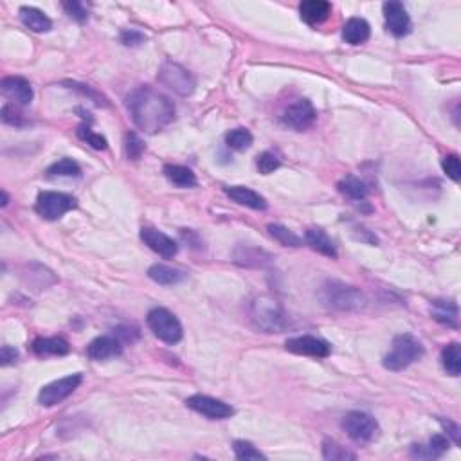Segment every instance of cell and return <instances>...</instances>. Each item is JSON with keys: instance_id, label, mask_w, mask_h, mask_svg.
<instances>
[{"instance_id": "6da1fadb", "label": "cell", "mask_w": 461, "mask_h": 461, "mask_svg": "<svg viewBox=\"0 0 461 461\" xmlns=\"http://www.w3.org/2000/svg\"><path fill=\"white\" fill-rule=\"evenodd\" d=\"M126 108L134 123L146 134L164 130L175 119V105L152 86H139L126 96Z\"/></svg>"}, {"instance_id": "7a4b0ae2", "label": "cell", "mask_w": 461, "mask_h": 461, "mask_svg": "<svg viewBox=\"0 0 461 461\" xmlns=\"http://www.w3.org/2000/svg\"><path fill=\"white\" fill-rule=\"evenodd\" d=\"M249 319L265 334H280L288 326V317L278 299L267 294H259L249 303Z\"/></svg>"}, {"instance_id": "3957f363", "label": "cell", "mask_w": 461, "mask_h": 461, "mask_svg": "<svg viewBox=\"0 0 461 461\" xmlns=\"http://www.w3.org/2000/svg\"><path fill=\"white\" fill-rule=\"evenodd\" d=\"M319 299L330 310L337 312H358L366 306V296L361 288L346 285L337 280H328L319 288Z\"/></svg>"}, {"instance_id": "277c9868", "label": "cell", "mask_w": 461, "mask_h": 461, "mask_svg": "<svg viewBox=\"0 0 461 461\" xmlns=\"http://www.w3.org/2000/svg\"><path fill=\"white\" fill-rule=\"evenodd\" d=\"M424 355V346L409 334H400L393 339L391 350L384 357V368L389 371H402Z\"/></svg>"}, {"instance_id": "5b68a950", "label": "cell", "mask_w": 461, "mask_h": 461, "mask_svg": "<svg viewBox=\"0 0 461 461\" xmlns=\"http://www.w3.org/2000/svg\"><path fill=\"white\" fill-rule=\"evenodd\" d=\"M146 323H148L153 335L161 339L162 342H166V344H177L182 339L181 321L169 310L161 309V306L150 310Z\"/></svg>"}, {"instance_id": "8992f818", "label": "cell", "mask_w": 461, "mask_h": 461, "mask_svg": "<svg viewBox=\"0 0 461 461\" xmlns=\"http://www.w3.org/2000/svg\"><path fill=\"white\" fill-rule=\"evenodd\" d=\"M78 200L72 195L58 193V191H41L37 198V213L46 220H58L69 211L76 209Z\"/></svg>"}, {"instance_id": "52a82bcc", "label": "cell", "mask_w": 461, "mask_h": 461, "mask_svg": "<svg viewBox=\"0 0 461 461\" xmlns=\"http://www.w3.org/2000/svg\"><path fill=\"white\" fill-rule=\"evenodd\" d=\"M157 78H159L162 85L168 86L169 91H173L178 96L193 94L195 86H197V79H195V76L191 74L190 70L173 62L162 63Z\"/></svg>"}, {"instance_id": "ba28073f", "label": "cell", "mask_w": 461, "mask_h": 461, "mask_svg": "<svg viewBox=\"0 0 461 461\" xmlns=\"http://www.w3.org/2000/svg\"><path fill=\"white\" fill-rule=\"evenodd\" d=\"M342 429L357 443H368L379 432V424L373 416L363 411H351L342 418Z\"/></svg>"}, {"instance_id": "9c48e42d", "label": "cell", "mask_w": 461, "mask_h": 461, "mask_svg": "<svg viewBox=\"0 0 461 461\" xmlns=\"http://www.w3.org/2000/svg\"><path fill=\"white\" fill-rule=\"evenodd\" d=\"M82 382H83L82 373L69 375L65 379L54 380V382L41 387L40 393H38V402H40L44 408H53V405H58L60 402L69 398V396L78 389Z\"/></svg>"}, {"instance_id": "30bf717a", "label": "cell", "mask_w": 461, "mask_h": 461, "mask_svg": "<svg viewBox=\"0 0 461 461\" xmlns=\"http://www.w3.org/2000/svg\"><path fill=\"white\" fill-rule=\"evenodd\" d=\"M317 119V112L309 99H296L294 103L285 108L281 115V123L290 130L303 132L306 128L312 126Z\"/></svg>"}, {"instance_id": "8fae6325", "label": "cell", "mask_w": 461, "mask_h": 461, "mask_svg": "<svg viewBox=\"0 0 461 461\" xmlns=\"http://www.w3.org/2000/svg\"><path fill=\"white\" fill-rule=\"evenodd\" d=\"M186 405L193 411L200 413L202 416H206L209 420H226L235 415V409L230 408L229 403L222 402L219 398L207 395H193L186 400Z\"/></svg>"}, {"instance_id": "7c38bea8", "label": "cell", "mask_w": 461, "mask_h": 461, "mask_svg": "<svg viewBox=\"0 0 461 461\" xmlns=\"http://www.w3.org/2000/svg\"><path fill=\"white\" fill-rule=\"evenodd\" d=\"M285 348L288 351L297 355H306V357H316V358H325L328 357L332 348L326 341L323 339L312 337V335H299V337L288 339L285 342Z\"/></svg>"}, {"instance_id": "4fadbf2b", "label": "cell", "mask_w": 461, "mask_h": 461, "mask_svg": "<svg viewBox=\"0 0 461 461\" xmlns=\"http://www.w3.org/2000/svg\"><path fill=\"white\" fill-rule=\"evenodd\" d=\"M141 240L144 242V245H148L153 252H157V254L166 259L177 256L178 252V245L175 240L169 238L168 235H164L161 230L152 229V227H143L141 229Z\"/></svg>"}, {"instance_id": "5bb4252c", "label": "cell", "mask_w": 461, "mask_h": 461, "mask_svg": "<svg viewBox=\"0 0 461 461\" xmlns=\"http://www.w3.org/2000/svg\"><path fill=\"white\" fill-rule=\"evenodd\" d=\"M382 9L389 33L398 38L405 37L411 29V18H409L408 9L403 8L402 2H386Z\"/></svg>"}, {"instance_id": "9a60e30c", "label": "cell", "mask_w": 461, "mask_h": 461, "mask_svg": "<svg viewBox=\"0 0 461 461\" xmlns=\"http://www.w3.org/2000/svg\"><path fill=\"white\" fill-rule=\"evenodd\" d=\"M121 351H123V341L119 337H112V335L94 339L86 348V355L92 361H107V358L121 355Z\"/></svg>"}, {"instance_id": "2e32d148", "label": "cell", "mask_w": 461, "mask_h": 461, "mask_svg": "<svg viewBox=\"0 0 461 461\" xmlns=\"http://www.w3.org/2000/svg\"><path fill=\"white\" fill-rule=\"evenodd\" d=\"M2 92L17 105H29L33 101V86L20 76H9L2 79Z\"/></svg>"}, {"instance_id": "e0dca14e", "label": "cell", "mask_w": 461, "mask_h": 461, "mask_svg": "<svg viewBox=\"0 0 461 461\" xmlns=\"http://www.w3.org/2000/svg\"><path fill=\"white\" fill-rule=\"evenodd\" d=\"M226 195L230 200H235L236 204H240V206L251 207V209L256 211L267 209V200L259 193H256L254 190H251V188H245V186H230V188H226Z\"/></svg>"}, {"instance_id": "ac0fdd59", "label": "cell", "mask_w": 461, "mask_h": 461, "mask_svg": "<svg viewBox=\"0 0 461 461\" xmlns=\"http://www.w3.org/2000/svg\"><path fill=\"white\" fill-rule=\"evenodd\" d=\"M332 13V4L326 0H305L299 4L301 20L310 25H317L325 22Z\"/></svg>"}, {"instance_id": "d6986e66", "label": "cell", "mask_w": 461, "mask_h": 461, "mask_svg": "<svg viewBox=\"0 0 461 461\" xmlns=\"http://www.w3.org/2000/svg\"><path fill=\"white\" fill-rule=\"evenodd\" d=\"M371 33V27L364 18H350L342 27V38L346 44L350 46H361L364 41H368Z\"/></svg>"}, {"instance_id": "ffe728a7", "label": "cell", "mask_w": 461, "mask_h": 461, "mask_svg": "<svg viewBox=\"0 0 461 461\" xmlns=\"http://www.w3.org/2000/svg\"><path fill=\"white\" fill-rule=\"evenodd\" d=\"M447 449H449V438L436 434L429 440L427 445H413L411 456L420 457V460H434V457H440Z\"/></svg>"}, {"instance_id": "44dd1931", "label": "cell", "mask_w": 461, "mask_h": 461, "mask_svg": "<svg viewBox=\"0 0 461 461\" xmlns=\"http://www.w3.org/2000/svg\"><path fill=\"white\" fill-rule=\"evenodd\" d=\"M20 20L25 27L34 33H47L53 27V22L49 20L46 13L37 8H29V6H24L20 9Z\"/></svg>"}, {"instance_id": "7402d4cb", "label": "cell", "mask_w": 461, "mask_h": 461, "mask_svg": "<svg viewBox=\"0 0 461 461\" xmlns=\"http://www.w3.org/2000/svg\"><path fill=\"white\" fill-rule=\"evenodd\" d=\"M33 351L40 357H47V355H67L70 351L69 342L63 337H38L33 342Z\"/></svg>"}, {"instance_id": "603a6c76", "label": "cell", "mask_w": 461, "mask_h": 461, "mask_svg": "<svg viewBox=\"0 0 461 461\" xmlns=\"http://www.w3.org/2000/svg\"><path fill=\"white\" fill-rule=\"evenodd\" d=\"M431 313L438 323H441V325L450 326V328H456L457 326V306L454 301H447V299L432 301Z\"/></svg>"}, {"instance_id": "cb8c5ba5", "label": "cell", "mask_w": 461, "mask_h": 461, "mask_svg": "<svg viewBox=\"0 0 461 461\" xmlns=\"http://www.w3.org/2000/svg\"><path fill=\"white\" fill-rule=\"evenodd\" d=\"M305 240L306 243H309L310 247L313 249V251H317L319 254L323 256H328V258L335 259L337 258V249H335L334 242L326 236L325 230L321 229H309L306 230L305 235Z\"/></svg>"}, {"instance_id": "d4e9b609", "label": "cell", "mask_w": 461, "mask_h": 461, "mask_svg": "<svg viewBox=\"0 0 461 461\" xmlns=\"http://www.w3.org/2000/svg\"><path fill=\"white\" fill-rule=\"evenodd\" d=\"M148 278L159 285H177L184 280L186 272L178 271V268L169 267V265L157 264V265H152V267H150Z\"/></svg>"}, {"instance_id": "484cf974", "label": "cell", "mask_w": 461, "mask_h": 461, "mask_svg": "<svg viewBox=\"0 0 461 461\" xmlns=\"http://www.w3.org/2000/svg\"><path fill=\"white\" fill-rule=\"evenodd\" d=\"M164 175L171 184L177 188H193L197 186V177L190 168L178 164H166L164 166Z\"/></svg>"}, {"instance_id": "4316f807", "label": "cell", "mask_w": 461, "mask_h": 461, "mask_svg": "<svg viewBox=\"0 0 461 461\" xmlns=\"http://www.w3.org/2000/svg\"><path fill=\"white\" fill-rule=\"evenodd\" d=\"M339 191L351 200H364L368 197V186L355 175H348L339 182Z\"/></svg>"}, {"instance_id": "83f0119b", "label": "cell", "mask_w": 461, "mask_h": 461, "mask_svg": "<svg viewBox=\"0 0 461 461\" xmlns=\"http://www.w3.org/2000/svg\"><path fill=\"white\" fill-rule=\"evenodd\" d=\"M441 364L447 370V373L457 377L461 373V353H460V344L457 342H450L443 348L441 351Z\"/></svg>"}, {"instance_id": "f1b7e54d", "label": "cell", "mask_w": 461, "mask_h": 461, "mask_svg": "<svg viewBox=\"0 0 461 461\" xmlns=\"http://www.w3.org/2000/svg\"><path fill=\"white\" fill-rule=\"evenodd\" d=\"M267 230L272 238L278 240V242H280L281 245H285V247H301V245H303L299 236L294 235L292 230L280 226V223H271V226H267Z\"/></svg>"}, {"instance_id": "f546056e", "label": "cell", "mask_w": 461, "mask_h": 461, "mask_svg": "<svg viewBox=\"0 0 461 461\" xmlns=\"http://www.w3.org/2000/svg\"><path fill=\"white\" fill-rule=\"evenodd\" d=\"M226 144L230 150L243 152L252 144V134L249 132L247 128H235V130L226 134Z\"/></svg>"}, {"instance_id": "4dcf8cb0", "label": "cell", "mask_w": 461, "mask_h": 461, "mask_svg": "<svg viewBox=\"0 0 461 461\" xmlns=\"http://www.w3.org/2000/svg\"><path fill=\"white\" fill-rule=\"evenodd\" d=\"M47 173L54 175V177H79L82 175V168H79L78 162L65 157V159H60L53 166H49Z\"/></svg>"}, {"instance_id": "1f68e13d", "label": "cell", "mask_w": 461, "mask_h": 461, "mask_svg": "<svg viewBox=\"0 0 461 461\" xmlns=\"http://www.w3.org/2000/svg\"><path fill=\"white\" fill-rule=\"evenodd\" d=\"M323 457L330 461H344V460H355V454L342 447L341 443L334 440H325L323 441Z\"/></svg>"}, {"instance_id": "d6a6232c", "label": "cell", "mask_w": 461, "mask_h": 461, "mask_svg": "<svg viewBox=\"0 0 461 461\" xmlns=\"http://www.w3.org/2000/svg\"><path fill=\"white\" fill-rule=\"evenodd\" d=\"M78 137L82 141H85L86 144H91L94 150H107V139H105L101 134H96L89 124H79Z\"/></svg>"}, {"instance_id": "836d02e7", "label": "cell", "mask_w": 461, "mask_h": 461, "mask_svg": "<svg viewBox=\"0 0 461 461\" xmlns=\"http://www.w3.org/2000/svg\"><path fill=\"white\" fill-rule=\"evenodd\" d=\"M233 449H235V456L238 457V460H267V456H265L264 453H259L251 441H245V440L235 441Z\"/></svg>"}, {"instance_id": "e575fe53", "label": "cell", "mask_w": 461, "mask_h": 461, "mask_svg": "<svg viewBox=\"0 0 461 461\" xmlns=\"http://www.w3.org/2000/svg\"><path fill=\"white\" fill-rule=\"evenodd\" d=\"M280 159H278L274 153L271 152H264L259 153L258 159H256V168H258L259 173H264V175H268V173L276 171L280 168Z\"/></svg>"}, {"instance_id": "d590c367", "label": "cell", "mask_w": 461, "mask_h": 461, "mask_svg": "<svg viewBox=\"0 0 461 461\" xmlns=\"http://www.w3.org/2000/svg\"><path fill=\"white\" fill-rule=\"evenodd\" d=\"M124 150H126V155L130 157V159H134V161H137V159L143 155L144 144L143 141L137 137V134L128 132L126 136H124Z\"/></svg>"}, {"instance_id": "8d00e7d4", "label": "cell", "mask_w": 461, "mask_h": 461, "mask_svg": "<svg viewBox=\"0 0 461 461\" xmlns=\"http://www.w3.org/2000/svg\"><path fill=\"white\" fill-rule=\"evenodd\" d=\"M63 9L67 11L70 18H74L76 22L83 24L89 18V8H86L83 2H78V0H72V2H63Z\"/></svg>"}, {"instance_id": "74e56055", "label": "cell", "mask_w": 461, "mask_h": 461, "mask_svg": "<svg viewBox=\"0 0 461 461\" xmlns=\"http://www.w3.org/2000/svg\"><path fill=\"white\" fill-rule=\"evenodd\" d=\"M441 168L443 171L447 173V177L453 178L454 182L460 181L461 177V166H460V157L450 153V155L443 157V161H441Z\"/></svg>"}, {"instance_id": "f35d334b", "label": "cell", "mask_w": 461, "mask_h": 461, "mask_svg": "<svg viewBox=\"0 0 461 461\" xmlns=\"http://www.w3.org/2000/svg\"><path fill=\"white\" fill-rule=\"evenodd\" d=\"M121 41H123L124 46H141V44H144L146 41V37H144L143 33H139V31H136V29H126V31H123L121 33Z\"/></svg>"}, {"instance_id": "ab89813d", "label": "cell", "mask_w": 461, "mask_h": 461, "mask_svg": "<svg viewBox=\"0 0 461 461\" xmlns=\"http://www.w3.org/2000/svg\"><path fill=\"white\" fill-rule=\"evenodd\" d=\"M2 121L8 124H13V126L22 124L20 114H18V112L15 110V107H11V105H4V108H2Z\"/></svg>"}, {"instance_id": "60d3db41", "label": "cell", "mask_w": 461, "mask_h": 461, "mask_svg": "<svg viewBox=\"0 0 461 461\" xmlns=\"http://www.w3.org/2000/svg\"><path fill=\"white\" fill-rule=\"evenodd\" d=\"M0 358H2V364L4 366H8V364L15 363L18 358V351L15 350V348H11V346H2V351H0Z\"/></svg>"}, {"instance_id": "b9f144b4", "label": "cell", "mask_w": 461, "mask_h": 461, "mask_svg": "<svg viewBox=\"0 0 461 461\" xmlns=\"http://www.w3.org/2000/svg\"><path fill=\"white\" fill-rule=\"evenodd\" d=\"M440 422H441V425H443V427H445V431H447V434H449V436L453 438L454 443H456V445L460 443V427H457L456 424H453V422H450V420L445 422L443 418H441Z\"/></svg>"}]
</instances>
